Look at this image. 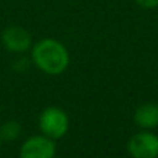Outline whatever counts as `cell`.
I'll return each instance as SVG.
<instances>
[{
  "mask_svg": "<svg viewBox=\"0 0 158 158\" xmlns=\"http://www.w3.org/2000/svg\"><path fill=\"white\" fill-rule=\"evenodd\" d=\"M32 61L47 75H60L69 65V53L58 40L46 38L32 47Z\"/></svg>",
  "mask_w": 158,
  "mask_h": 158,
  "instance_id": "cell-1",
  "label": "cell"
},
{
  "mask_svg": "<svg viewBox=\"0 0 158 158\" xmlns=\"http://www.w3.org/2000/svg\"><path fill=\"white\" fill-rule=\"evenodd\" d=\"M39 128L44 136L53 140L61 139L65 136L69 128L68 115L57 107H49L43 110L39 117Z\"/></svg>",
  "mask_w": 158,
  "mask_h": 158,
  "instance_id": "cell-2",
  "label": "cell"
},
{
  "mask_svg": "<svg viewBox=\"0 0 158 158\" xmlns=\"http://www.w3.org/2000/svg\"><path fill=\"white\" fill-rule=\"evenodd\" d=\"M54 140L44 135L28 137L19 148V158H54Z\"/></svg>",
  "mask_w": 158,
  "mask_h": 158,
  "instance_id": "cell-3",
  "label": "cell"
},
{
  "mask_svg": "<svg viewBox=\"0 0 158 158\" xmlns=\"http://www.w3.org/2000/svg\"><path fill=\"white\" fill-rule=\"evenodd\" d=\"M132 158H158V136L151 132H139L128 142Z\"/></svg>",
  "mask_w": 158,
  "mask_h": 158,
  "instance_id": "cell-4",
  "label": "cell"
},
{
  "mask_svg": "<svg viewBox=\"0 0 158 158\" xmlns=\"http://www.w3.org/2000/svg\"><path fill=\"white\" fill-rule=\"evenodd\" d=\"M2 43L10 53H24L32 46V38L29 32L22 27L11 25L3 31Z\"/></svg>",
  "mask_w": 158,
  "mask_h": 158,
  "instance_id": "cell-5",
  "label": "cell"
},
{
  "mask_svg": "<svg viewBox=\"0 0 158 158\" xmlns=\"http://www.w3.org/2000/svg\"><path fill=\"white\" fill-rule=\"evenodd\" d=\"M133 119L140 128L153 129L158 126V104L147 103L135 111Z\"/></svg>",
  "mask_w": 158,
  "mask_h": 158,
  "instance_id": "cell-6",
  "label": "cell"
},
{
  "mask_svg": "<svg viewBox=\"0 0 158 158\" xmlns=\"http://www.w3.org/2000/svg\"><path fill=\"white\" fill-rule=\"evenodd\" d=\"M21 136V125L17 121H7L0 126L2 142H13Z\"/></svg>",
  "mask_w": 158,
  "mask_h": 158,
  "instance_id": "cell-7",
  "label": "cell"
},
{
  "mask_svg": "<svg viewBox=\"0 0 158 158\" xmlns=\"http://www.w3.org/2000/svg\"><path fill=\"white\" fill-rule=\"evenodd\" d=\"M135 2L146 10H153L158 7V0H135Z\"/></svg>",
  "mask_w": 158,
  "mask_h": 158,
  "instance_id": "cell-8",
  "label": "cell"
},
{
  "mask_svg": "<svg viewBox=\"0 0 158 158\" xmlns=\"http://www.w3.org/2000/svg\"><path fill=\"white\" fill-rule=\"evenodd\" d=\"M0 146H2V139H0Z\"/></svg>",
  "mask_w": 158,
  "mask_h": 158,
  "instance_id": "cell-9",
  "label": "cell"
}]
</instances>
